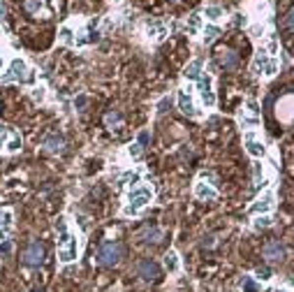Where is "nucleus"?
<instances>
[{
    "mask_svg": "<svg viewBox=\"0 0 294 292\" xmlns=\"http://www.w3.org/2000/svg\"><path fill=\"white\" fill-rule=\"evenodd\" d=\"M155 197L151 185H137L128 192V204L123 207V216H139Z\"/></svg>",
    "mask_w": 294,
    "mask_h": 292,
    "instance_id": "obj_1",
    "label": "nucleus"
},
{
    "mask_svg": "<svg viewBox=\"0 0 294 292\" xmlns=\"http://www.w3.org/2000/svg\"><path fill=\"white\" fill-rule=\"evenodd\" d=\"M123 257V246L121 244H116V241H107L102 246L98 248V253H95V262L102 264V267H116Z\"/></svg>",
    "mask_w": 294,
    "mask_h": 292,
    "instance_id": "obj_2",
    "label": "nucleus"
},
{
    "mask_svg": "<svg viewBox=\"0 0 294 292\" xmlns=\"http://www.w3.org/2000/svg\"><path fill=\"white\" fill-rule=\"evenodd\" d=\"M31 79H33V72L28 70L26 61H23V58H14V61L9 63L7 72L0 77V81H2V84H14V81L23 84V81H31Z\"/></svg>",
    "mask_w": 294,
    "mask_h": 292,
    "instance_id": "obj_3",
    "label": "nucleus"
},
{
    "mask_svg": "<svg viewBox=\"0 0 294 292\" xmlns=\"http://www.w3.org/2000/svg\"><path fill=\"white\" fill-rule=\"evenodd\" d=\"M278 70H280L278 58L266 56V51H264V49H259V51H257L255 61H253V72H255L257 77H273Z\"/></svg>",
    "mask_w": 294,
    "mask_h": 292,
    "instance_id": "obj_4",
    "label": "nucleus"
},
{
    "mask_svg": "<svg viewBox=\"0 0 294 292\" xmlns=\"http://www.w3.org/2000/svg\"><path fill=\"white\" fill-rule=\"evenodd\" d=\"M197 88H199V95H202V102L211 109L216 107V93H213V77L209 72H202V77L197 79Z\"/></svg>",
    "mask_w": 294,
    "mask_h": 292,
    "instance_id": "obj_5",
    "label": "nucleus"
},
{
    "mask_svg": "<svg viewBox=\"0 0 294 292\" xmlns=\"http://www.w3.org/2000/svg\"><path fill=\"white\" fill-rule=\"evenodd\" d=\"M76 257H79V241L74 234H70L68 241L58 246V260H61V264H72V262H76Z\"/></svg>",
    "mask_w": 294,
    "mask_h": 292,
    "instance_id": "obj_6",
    "label": "nucleus"
},
{
    "mask_svg": "<svg viewBox=\"0 0 294 292\" xmlns=\"http://www.w3.org/2000/svg\"><path fill=\"white\" fill-rule=\"evenodd\" d=\"M276 207V195H273L271 190H266V192H262L259 197H257L253 204H250V209H248V214L250 216H259V214H269L271 209Z\"/></svg>",
    "mask_w": 294,
    "mask_h": 292,
    "instance_id": "obj_7",
    "label": "nucleus"
},
{
    "mask_svg": "<svg viewBox=\"0 0 294 292\" xmlns=\"http://www.w3.org/2000/svg\"><path fill=\"white\" fill-rule=\"evenodd\" d=\"M44 262V246L39 244V241H33L26 246L23 251V264L26 267H39Z\"/></svg>",
    "mask_w": 294,
    "mask_h": 292,
    "instance_id": "obj_8",
    "label": "nucleus"
},
{
    "mask_svg": "<svg viewBox=\"0 0 294 292\" xmlns=\"http://www.w3.org/2000/svg\"><path fill=\"white\" fill-rule=\"evenodd\" d=\"M176 102H179V109H181L185 116H190V118H199V116H202V111L195 107L192 95H190L185 88H181V91L176 93Z\"/></svg>",
    "mask_w": 294,
    "mask_h": 292,
    "instance_id": "obj_9",
    "label": "nucleus"
},
{
    "mask_svg": "<svg viewBox=\"0 0 294 292\" xmlns=\"http://www.w3.org/2000/svg\"><path fill=\"white\" fill-rule=\"evenodd\" d=\"M243 146H246L248 155H253V158H264V155H266V146H264L262 142L255 137V132H246V137H243Z\"/></svg>",
    "mask_w": 294,
    "mask_h": 292,
    "instance_id": "obj_10",
    "label": "nucleus"
},
{
    "mask_svg": "<svg viewBox=\"0 0 294 292\" xmlns=\"http://www.w3.org/2000/svg\"><path fill=\"white\" fill-rule=\"evenodd\" d=\"M137 274L144 278V281H158L160 278V264L153 260H142L137 264Z\"/></svg>",
    "mask_w": 294,
    "mask_h": 292,
    "instance_id": "obj_11",
    "label": "nucleus"
},
{
    "mask_svg": "<svg viewBox=\"0 0 294 292\" xmlns=\"http://www.w3.org/2000/svg\"><path fill=\"white\" fill-rule=\"evenodd\" d=\"M192 192H195V197L197 200H204V202H213L216 197H218V190L213 188L211 183H206V181H197L195 188H192Z\"/></svg>",
    "mask_w": 294,
    "mask_h": 292,
    "instance_id": "obj_12",
    "label": "nucleus"
},
{
    "mask_svg": "<svg viewBox=\"0 0 294 292\" xmlns=\"http://www.w3.org/2000/svg\"><path fill=\"white\" fill-rule=\"evenodd\" d=\"M146 35L153 39V42H162L167 37V26L162 21H148L146 23Z\"/></svg>",
    "mask_w": 294,
    "mask_h": 292,
    "instance_id": "obj_13",
    "label": "nucleus"
},
{
    "mask_svg": "<svg viewBox=\"0 0 294 292\" xmlns=\"http://www.w3.org/2000/svg\"><path fill=\"white\" fill-rule=\"evenodd\" d=\"M264 257L271 262H280L283 257H285V248H283V244L280 241H269L266 246H264Z\"/></svg>",
    "mask_w": 294,
    "mask_h": 292,
    "instance_id": "obj_14",
    "label": "nucleus"
},
{
    "mask_svg": "<svg viewBox=\"0 0 294 292\" xmlns=\"http://www.w3.org/2000/svg\"><path fill=\"white\" fill-rule=\"evenodd\" d=\"M218 63L225 70H236L239 68V54L232 51V49H222V51L218 54Z\"/></svg>",
    "mask_w": 294,
    "mask_h": 292,
    "instance_id": "obj_15",
    "label": "nucleus"
},
{
    "mask_svg": "<svg viewBox=\"0 0 294 292\" xmlns=\"http://www.w3.org/2000/svg\"><path fill=\"white\" fill-rule=\"evenodd\" d=\"M204 72V63L199 61V58H195V61H190L188 65H185V70H183V77L188 79V81H197V79L202 77Z\"/></svg>",
    "mask_w": 294,
    "mask_h": 292,
    "instance_id": "obj_16",
    "label": "nucleus"
},
{
    "mask_svg": "<svg viewBox=\"0 0 294 292\" xmlns=\"http://www.w3.org/2000/svg\"><path fill=\"white\" fill-rule=\"evenodd\" d=\"M44 151H49V153H61L63 148H65V139L61 137V135H49V137H44Z\"/></svg>",
    "mask_w": 294,
    "mask_h": 292,
    "instance_id": "obj_17",
    "label": "nucleus"
},
{
    "mask_svg": "<svg viewBox=\"0 0 294 292\" xmlns=\"http://www.w3.org/2000/svg\"><path fill=\"white\" fill-rule=\"evenodd\" d=\"M165 269L169 274H176V271L181 269V257H179L176 251H167L165 253Z\"/></svg>",
    "mask_w": 294,
    "mask_h": 292,
    "instance_id": "obj_18",
    "label": "nucleus"
},
{
    "mask_svg": "<svg viewBox=\"0 0 294 292\" xmlns=\"http://www.w3.org/2000/svg\"><path fill=\"white\" fill-rule=\"evenodd\" d=\"M144 241L146 244H160L162 241V237H165V232L160 230V227H148V230H144Z\"/></svg>",
    "mask_w": 294,
    "mask_h": 292,
    "instance_id": "obj_19",
    "label": "nucleus"
},
{
    "mask_svg": "<svg viewBox=\"0 0 294 292\" xmlns=\"http://www.w3.org/2000/svg\"><path fill=\"white\" fill-rule=\"evenodd\" d=\"M241 290L243 292H262V283L255 276H243L241 278Z\"/></svg>",
    "mask_w": 294,
    "mask_h": 292,
    "instance_id": "obj_20",
    "label": "nucleus"
},
{
    "mask_svg": "<svg viewBox=\"0 0 294 292\" xmlns=\"http://www.w3.org/2000/svg\"><path fill=\"white\" fill-rule=\"evenodd\" d=\"M220 35V28L216 26V23H209V26H204L202 28V39H204V44H211L213 39Z\"/></svg>",
    "mask_w": 294,
    "mask_h": 292,
    "instance_id": "obj_21",
    "label": "nucleus"
},
{
    "mask_svg": "<svg viewBox=\"0 0 294 292\" xmlns=\"http://www.w3.org/2000/svg\"><path fill=\"white\" fill-rule=\"evenodd\" d=\"M105 125L109 130H118L123 125V116L118 114V111H109V114L105 116Z\"/></svg>",
    "mask_w": 294,
    "mask_h": 292,
    "instance_id": "obj_22",
    "label": "nucleus"
},
{
    "mask_svg": "<svg viewBox=\"0 0 294 292\" xmlns=\"http://www.w3.org/2000/svg\"><path fill=\"white\" fill-rule=\"evenodd\" d=\"M56 232H58V246H63V244L70 239L68 220H65V218H58V223H56Z\"/></svg>",
    "mask_w": 294,
    "mask_h": 292,
    "instance_id": "obj_23",
    "label": "nucleus"
},
{
    "mask_svg": "<svg viewBox=\"0 0 294 292\" xmlns=\"http://www.w3.org/2000/svg\"><path fill=\"white\" fill-rule=\"evenodd\" d=\"M14 223V214L9 209H0V232H7Z\"/></svg>",
    "mask_w": 294,
    "mask_h": 292,
    "instance_id": "obj_24",
    "label": "nucleus"
},
{
    "mask_svg": "<svg viewBox=\"0 0 294 292\" xmlns=\"http://www.w3.org/2000/svg\"><path fill=\"white\" fill-rule=\"evenodd\" d=\"M185 28H188V33L190 35H197V33L202 31V14H190L188 16V26H185Z\"/></svg>",
    "mask_w": 294,
    "mask_h": 292,
    "instance_id": "obj_25",
    "label": "nucleus"
},
{
    "mask_svg": "<svg viewBox=\"0 0 294 292\" xmlns=\"http://www.w3.org/2000/svg\"><path fill=\"white\" fill-rule=\"evenodd\" d=\"M204 16H206V19H209V21H220V19H222V9L218 7V5H206V7H204Z\"/></svg>",
    "mask_w": 294,
    "mask_h": 292,
    "instance_id": "obj_26",
    "label": "nucleus"
},
{
    "mask_svg": "<svg viewBox=\"0 0 294 292\" xmlns=\"http://www.w3.org/2000/svg\"><path fill=\"white\" fill-rule=\"evenodd\" d=\"M239 125H241V128H246V130L259 128V116H246V114H241V116H239Z\"/></svg>",
    "mask_w": 294,
    "mask_h": 292,
    "instance_id": "obj_27",
    "label": "nucleus"
},
{
    "mask_svg": "<svg viewBox=\"0 0 294 292\" xmlns=\"http://www.w3.org/2000/svg\"><path fill=\"white\" fill-rule=\"evenodd\" d=\"M269 225H273L269 214H259V216H255V220H253V227H255V230H262V227H269Z\"/></svg>",
    "mask_w": 294,
    "mask_h": 292,
    "instance_id": "obj_28",
    "label": "nucleus"
},
{
    "mask_svg": "<svg viewBox=\"0 0 294 292\" xmlns=\"http://www.w3.org/2000/svg\"><path fill=\"white\" fill-rule=\"evenodd\" d=\"M262 177H264L262 162L255 160V162H253V181H255V188H259V185H262Z\"/></svg>",
    "mask_w": 294,
    "mask_h": 292,
    "instance_id": "obj_29",
    "label": "nucleus"
},
{
    "mask_svg": "<svg viewBox=\"0 0 294 292\" xmlns=\"http://www.w3.org/2000/svg\"><path fill=\"white\" fill-rule=\"evenodd\" d=\"M169 107H172V98H169V95H165V98L158 102V116L167 114V111H169Z\"/></svg>",
    "mask_w": 294,
    "mask_h": 292,
    "instance_id": "obj_30",
    "label": "nucleus"
},
{
    "mask_svg": "<svg viewBox=\"0 0 294 292\" xmlns=\"http://www.w3.org/2000/svg\"><path fill=\"white\" fill-rule=\"evenodd\" d=\"M61 39L65 42V44H74V33L70 31L68 26H63L61 28Z\"/></svg>",
    "mask_w": 294,
    "mask_h": 292,
    "instance_id": "obj_31",
    "label": "nucleus"
},
{
    "mask_svg": "<svg viewBox=\"0 0 294 292\" xmlns=\"http://www.w3.org/2000/svg\"><path fill=\"white\" fill-rule=\"evenodd\" d=\"M31 95H33V100L35 102H42L46 98V88L44 86H35V88L31 91Z\"/></svg>",
    "mask_w": 294,
    "mask_h": 292,
    "instance_id": "obj_32",
    "label": "nucleus"
},
{
    "mask_svg": "<svg viewBox=\"0 0 294 292\" xmlns=\"http://www.w3.org/2000/svg\"><path fill=\"white\" fill-rule=\"evenodd\" d=\"M19 148H21V137L14 132V135H12V142L7 144V151L9 153H14V151H19Z\"/></svg>",
    "mask_w": 294,
    "mask_h": 292,
    "instance_id": "obj_33",
    "label": "nucleus"
},
{
    "mask_svg": "<svg viewBox=\"0 0 294 292\" xmlns=\"http://www.w3.org/2000/svg\"><path fill=\"white\" fill-rule=\"evenodd\" d=\"M26 9H28L31 14L39 12V9H42V0H26Z\"/></svg>",
    "mask_w": 294,
    "mask_h": 292,
    "instance_id": "obj_34",
    "label": "nucleus"
},
{
    "mask_svg": "<svg viewBox=\"0 0 294 292\" xmlns=\"http://www.w3.org/2000/svg\"><path fill=\"white\" fill-rule=\"evenodd\" d=\"M148 142H151V132H148V130H142L139 135H137V144L142 146V148L148 144Z\"/></svg>",
    "mask_w": 294,
    "mask_h": 292,
    "instance_id": "obj_35",
    "label": "nucleus"
},
{
    "mask_svg": "<svg viewBox=\"0 0 294 292\" xmlns=\"http://www.w3.org/2000/svg\"><path fill=\"white\" fill-rule=\"evenodd\" d=\"M255 278H257V281H259V283H262V281H269V278H271V271L266 269V267H264V269H262V267H259V269L255 271Z\"/></svg>",
    "mask_w": 294,
    "mask_h": 292,
    "instance_id": "obj_36",
    "label": "nucleus"
},
{
    "mask_svg": "<svg viewBox=\"0 0 294 292\" xmlns=\"http://www.w3.org/2000/svg\"><path fill=\"white\" fill-rule=\"evenodd\" d=\"M128 155H130V158H139V155H142V146H139V144H130L128 146Z\"/></svg>",
    "mask_w": 294,
    "mask_h": 292,
    "instance_id": "obj_37",
    "label": "nucleus"
},
{
    "mask_svg": "<svg viewBox=\"0 0 294 292\" xmlns=\"http://www.w3.org/2000/svg\"><path fill=\"white\" fill-rule=\"evenodd\" d=\"M246 107H248L250 116H259V105H257L255 100H248V102H246Z\"/></svg>",
    "mask_w": 294,
    "mask_h": 292,
    "instance_id": "obj_38",
    "label": "nucleus"
},
{
    "mask_svg": "<svg viewBox=\"0 0 294 292\" xmlns=\"http://www.w3.org/2000/svg\"><path fill=\"white\" fill-rule=\"evenodd\" d=\"M232 23H234V26H246V23H248V19H246V14H241V12H239V14H234Z\"/></svg>",
    "mask_w": 294,
    "mask_h": 292,
    "instance_id": "obj_39",
    "label": "nucleus"
},
{
    "mask_svg": "<svg viewBox=\"0 0 294 292\" xmlns=\"http://www.w3.org/2000/svg\"><path fill=\"white\" fill-rule=\"evenodd\" d=\"M292 16H294V12H292V9H287V14H285V21H283V26H285L287 31H290V28H292Z\"/></svg>",
    "mask_w": 294,
    "mask_h": 292,
    "instance_id": "obj_40",
    "label": "nucleus"
},
{
    "mask_svg": "<svg viewBox=\"0 0 294 292\" xmlns=\"http://www.w3.org/2000/svg\"><path fill=\"white\" fill-rule=\"evenodd\" d=\"M213 244H216V237H213V234H209V237H204V241H202V246H204V248H211Z\"/></svg>",
    "mask_w": 294,
    "mask_h": 292,
    "instance_id": "obj_41",
    "label": "nucleus"
},
{
    "mask_svg": "<svg viewBox=\"0 0 294 292\" xmlns=\"http://www.w3.org/2000/svg\"><path fill=\"white\" fill-rule=\"evenodd\" d=\"M250 33H253V37H259V33H264V26H253Z\"/></svg>",
    "mask_w": 294,
    "mask_h": 292,
    "instance_id": "obj_42",
    "label": "nucleus"
},
{
    "mask_svg": "<svg viewBox=\"0 0 294 292\" xmlns=\"http://www.w3.org/2000/svg\"><path fill=\"white\" fill-rule=\"evenodd\" d=\"M269 51H271V54H276V51H278V42H276V39H269Z\"/></svg>",
    "mask_w": 294,
    "mask_h": 292,
    "instance_id": "obj_43",
    "label": "nucleus"
},
{
    "mask_svg": "<svg viewBox=\"0 0 294 292\" xmlns=\"http://www.w3.org/2000/svg\"><path fill=\"white\" fill-rule=\"evenodd\" d=\"M83 105H86V98H83V95H79V98H76V100H74V107H79V109H81Z\"/></svg>",
    "mask_w": 294,
    "mask_h": 292,
    "instance_id": "obj_44",
    "label": "nucleus"
},
{
    "mask_svg": "<svg viewBox=\"0 0 294 292\" xmlns=\"http://www.w3.org/2000/svg\"><path fill=\"white\" fill-rule=\"evenodd\" d=\"M9 135V130H7V125H2L0 123V139H5Z\"/></svg>",
    "mask_w": 294,
    "mask_h": 292,
    "instance_id": "obj_45",
    "label": "nucleus"
},
{
    "mask_svg": "<svg viewBox=\"0 0 294 292\" xmlns=\"http://www.w3.org/2000/svg\"><path fill=\"white\" fill-rule=\"evenodd\" d=\"M5 16H7V9H5V5L0 2V23L5 21Z\"/></svg>",
    "mask_w": 294,
    "mask_h": 292,
    "instance_id": "obj_46",
    "label": "nucleus"
},
{
    "mask_svg": "<svg viewBox=\"0 0 294 292\" xmlns=\"http://www.w3.org/2000/svg\"><path fill=\"white\" fill-rule=\"evenodd\" d=\"M276 292H290V288H278Z\"/></svg>",
    "mask_w": 294,
    "mask_h": 292,
    "instance_id": "obj_47",
    "label": "nucleus"
},
{
    "mask_svg": "<svg viewBox=\"0 0 294 292\" xmlns=\"http://www.w3.org/2000/svg\"><path fill=\"white\" fill-rule=\"evenodd\" d=\"M0 70H2V58H0Z\"/></svg>",
    "mask_w": 294,
    "mask_h": 292,
    "instance_id": "obj_48",
    "label": "nucleus"
},
{
    "mask_svg": "<svg viewBox=\"0 0 294 292\" xmlns=\"http://www.w3.org/2000/svg\"><path fill=\"white\" fill-rule=\"evenodd\" d=\"M2 142H5V139H0V146H2Z\"/></svg>",
    "mask_w": 294,
    "mask_h": 292,
    "instance_id": "obj_49",
    "label": "nucleus"
},
{
    "mask_svg": "<svg viewBox=\"0 0 294 292\" xmlns=\"http://www.w3.org/2000/svg\"><path fill=\"white\" fill-rule=\"evenodd\" d=\"M35 292H42V290H35Z\"/></svg>",
    "mask_w": 294,
    "mask_h": 292,
    "instance_id": "obj_50",
    "label": "nucleus"
},
{
    "mask_svg": "<svg viewBox=\"0 0 294 292\" xmlns=\"http://www.w3.org/2000/svg\"><path fill=\"white\" fill-rule=\"evenodd\" d=\"M116 2H121V0H116Z\"/></svg>",
    "mask_w": 294,
    "mask_h": 292,
    "instance_id": "obj_51",
    "label": "nucleus"
},
{
    "mask_svg": "<svg viewBox=\"0 0 294 292\" xmlns=\"http://www.w3.org/2000/svg\"><path fill=\"white\" fill-rule=\"evenodd\" d=\"M174 2H176V0H174Z\"/></svg>",
    "mask_w": 294,
    "mask_h": 292,
    "instance_id": "obj_52",
    "label": "nucleus"
}]
</instances>
